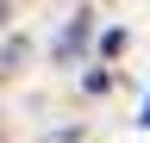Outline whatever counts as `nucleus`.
<instances>
[{
	"mask_svg": "<svg viewBox=\"0 0 150 143\" xmlns=\"http://www.w3.org/2000/svg\"><path fill=\"white\" fill-rule=\"evenodd\" d=\"M19 62H25V38H6V50H0V81L19 75Z\"/></svg>",
	"mask_w": 150,
	"mask_h": 143,
	"instance_id": "f257e3e1",
	"label": "nucleus"
},
{
	"mask_svg": "<svg viewBox=\"0 0 150 143\" xmlns=\"http://www.w3.org/2000/svg\"><path fill=\"white\" fill-rule=\"evenodd\" d=\"M81 38H88V19H75V25L63 31V38H56V56H63V62H69V56H75V50H81Z\"/></svg>",
	"mask_w": 150,
	"mask_h": 143,
	"instance_id": "f03ea898",
	"label": "nucleus"
},
{
	"mask_svg": "<svg viewBox=\"0 0 150 143\" xmlns=\"http://www.w3.org/2000/svg\"><path fill=\"white\" fill-rule=\"evenodd\" d=\"M144 131H150V100H144Z\"/></svg>",
	"mask_w": 150,
	"mask_h": 143,
	"instance_id": "7ed1b4c3",
	"label": "nucleus"
},
{
	"mask_svg": "<svg viewBox=\"0 0 150 143\" xmlns=\"http://www.w3.org/2000/svg\"><path fill=\"white\" fill-rule=\"evenodd\" d=\"M0 19H6V0H0Z\"/></svg>",
	"mask_w": 150,
	"mask_h": 143,
	"instance_id": "20e7f679",
	"label": "nucleus"
}]
</instances>
